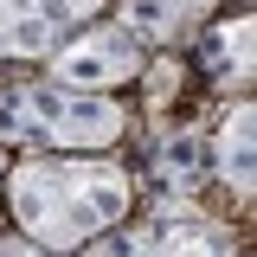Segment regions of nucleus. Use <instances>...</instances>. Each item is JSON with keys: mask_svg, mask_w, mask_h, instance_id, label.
I'll use <instances>...</instances> for the list:
<instances>
[{"mask_svg": "<svg viewBox=\"0 0 257 257\" xmlns=\"http://www.w3.org/2000/svg\"><path fill=\"white\" fill-rule=\"evenodd\" d=\"M148 155H155V180L167 193H180V199H187L199 180H212V155H206V135H199V128H161Z\"/></svg>", "mask_w": 257, "mask_h": 257, "instance_id": "7", "label": "nucleus"}, {"mask_svg": "<svg viewBox=\"0 0 257 257\" xmlns=\"http://www.w3.org/2000/svg\"><path fill=\"white\" fill-rule=\"evenodd\" d=\"M206 155H212V180L238 193V206L251 199V103H238L231 116H225L219 142H206Z\"/></svg>", "mask_w": 257, "mask_h": 257, "instance_id": "8", "label": "nucleus"}, {"mask_svg": "<svg viewBox=\"0 0 257 257\" xmlns=\"http://www.w3.org/2000/svg\"><path fill=\"white\" fill-rule=\"evenodd\" d=\"M128 135V109L116 96H84L64 84L0 90V148L26 155H103Z\"/></svg>", "mask_w": 257, "mask_h": 257, "instance_id": "2", "label": "nucleus"}, {"mask_svg": "<svg viewBox=\"0 0 257 257\" xmlns=\"http://www.w3.org/2000/svg\"><path fill=\"white\" fill-rule=\"evenodd\" d=\"M0 257H52V251H32L26 238H0ZM64 257H231V238H225V225L167 206L161 219H148V225L122 219L116 231H103V238H90Z\"/></svg>", "mask_w": 257, "mask_h": 257, "instance_id": "3", "label": "nucleus"}, {"mask_svg": "<svg viewBox=\"0 0 257 257\" xmlns=\"http://www.w3.org/2000/svg\"><path fill=\"white\" fill-rule=\"evenodd\" d=\"M206 52L219 71H231L238 84L251 77V20L238 13V20H225V26H206Z\"/></svg>", "mask_w": 257, "mask_h": 257, "instance_id": "9", "label": "nucleus"}, {"mask_svg": "<svg viewBox=\"0 0 257 257\" xmlns=\"http://www.w3.org/2000/svg\"><path fill=\"white\" fill-rule=\"evenodd\" d=\"M142 71H148V52L116 20H103V26H84L77 39H64L52 52V77L45 84H64V90H84V96H109L122 84H135Z\"/></svg>", "mask_w": 257, "mask_h": 257, "instance_id": "4", "label": "nucleus"}, {"mask_svg": "<svg viewBox=\"0 0 257 257\" xmlns=\"http://www.w3.org/2000/svg\"><path fill=\"white\" fill-rule=\"evenodd\" d=\"M7 167H13V155H7V148H0V187H7Z\"/></svg>", "mask_w": 257, "mask_h": 257, "instance_id": "10", "label": "nucleus"}, {"mask_svg": "<svg viewBox=\"0 0 257 257\" xmlns=\"http://www.w3.org/2000/svg\"><path fill=\"white\" fill-rule=\"evenodd\" d=\"M96 13H103V0H0V64L52 58Z\"/></svg>", "mask_w": 257, "mask_h": 257, "instance_id": "5", "label": "nucleus"}, {"mask_svg": "<svg viewBox=\"0 0 257 257\" xmlns=\"http://www.w3.org/2000/svg\"><path fill=\"white\" fill-rule=\"evenodd\" d=\"M135 174L103 155H26L7 167V206L32 251H77L135 212Z\"/></svg>", "mask_w": 257, "mask_h": 257, "instance_id": "1", "label": "nucleus"}, {"mask_svg": "<svg viewBox=\"0 0 257 257\" xmlns=\"http://www.w3.org/2000/svg\"><path fill=\"white\" fill-rule=\"evenodd\" d=\"M212 7H219V0H116V26H122L142 52H155V45H174V39L199 32Z\"/></svg>", "mask_w": 257, "mask_h": 257, "instance_id": "6", "label": "nucleus"}]
</instances>
